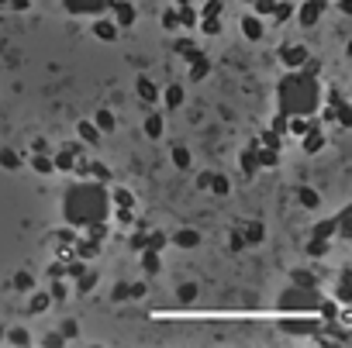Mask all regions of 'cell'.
<instances>
[{
  "label": "cell",
  "mask_w": 352,
  "mask_h": 348,
  "mask_svg": "<svg viewBox=\"0 0 352 348\" xmlns=\"http://www.w3.org/2000/svg\"><path fill=\"white\" fill-rule=\"evenodd\" d=\"M69 200H66V217L73 224H94L100 221V214L107 211V193L100 186H79V190H69Z\"/></svg>",
  "instance_id": "cell-1"
},
{
  "label": "cell",
  "mask_w": 352,
  "mask_h": 348,
  "mask_svg": "<svg viewBox=\"0 0 352 348\" xmlns=\"http://www.w3.org/2000/svg\"><path fill=\"white\" fill-rule=\"evenodd\" d=\"M314 100H318V93H314V83L304 76H287L283 83H280V107H283V114H307L314 107Z\"/></svg>",
  "instance_id": "cell-2"
},
{
  "label": "cell",
  "mask_w": 352,
  "mask_h": 348,
  "mask_svg": "<svg viewBox=\"0 0 352 348\" xmlns=\"http://www.w3.org/2000/svg\"><path fill=\"white\" fill-rule=\"evenodd\" d=\"M111 7H114V14H117V28H128V24H135V7H131L128 0H114Z\"/></svg>",
  "instance_id": "cell-3"
},
{
  "label": "cell",
  "mask_w": 352,
  "mask_h": 348,
  "mask_svg": "<svg viewBox=\"0 0 352 348\" xmlns=\"http://www.w3.org/2000/svg\"><path fill=\"white\" fill-rule=\"evenodd\" d=\"M280 56H283V62L293 69V66H304V62H307V48H304V45H287Z\"/></svg>",
  "instance_id": "cell-4"
},
{
  "label": "cell",
  "mask_w": 352,
  "mask_h": 348,
  "mask_svg": "<svg viewBox=\"0 0 352 348\" xmlns=\"http://www.w3.org/2000/svg\"><path fill=\"white\" fill-rule=\"evenodd\" d=\"M321 7H325L321 0H307V4H304V11H300V24H314L318 14H321Z\"/></svg>",
  "instance_id": "cell-5"
},
{
  "label": "cell",
  "mask_w": 352,
  "mask_h": 348,
  "mask_svg": "<svg viewBox=\"0 0 352 348\" xmlns=\"http://www.w3.org/2000/svg\"><path fill=\"white\" fill-rule=\"evenodd\" d=\"M94 35H97V38H117V24L114 21H97V24H94Z\"/></svg>",
  "instance_id": "cell-6"
},
{
  "label": "cell",
  "mask_w": 352,
  "mask_h": 348,
  "mask_svg": "<svg viewBox=\"0 0 352 348\" xmlns=\"http://www.w3.org/2000/svg\"><path fill=\"white\" fill-rule=\"evenodd\" d=\"M138 97L152 104V100H159V90H156V86H152V83H149L145 76H142V79H138Z\"/></svg>",
  "instance_id": "cell-7"
},
{
  "label": "cell",
  "mask_w": 352,
  "mask_h": 348,
  "mask_svg": "<svg viewBox=\"0 0 352 348\" xmlns=\"http://www.w3.org/2000/svg\"><path fill=\"white\" fill-rule=\"evenodd\" d=\"M142 266H145V272L152 276V272H159V252L145 248V255H142Z\"/></svg>",
  "instance_id": "cell-8"
},
{
  "label": "cell",
  "mask_w": 352,
  "mask_h": 348,
  "mask_svg": "<svg viewBox=\"0 0 352 348\" xmlns=\"http://www.w3.org/2000/svg\"><path fill=\"white\" fill-rule=\"evenodd\" d=\"M190 62H194V69H190V79H200L204 73H207V69H211V62H207L204 56H194Z\"/></svg>",
  "instance_id": "cell-9"
},
{
  "label": "cell",
  "mask_w": 352,
  "mask_h": 348,
  "mask_svg": "<svg viewBox=\"0 0 352 348\" xmlns=\"http://www.w3.org/2000/svg\"><path fill=\"white\" fill-rule=\"evenodd\" d=\"M145 135H149V138L162 135V117H159V114H149V121H145Z\"/></svg>",
  "instance_id": "cell-10"
},
{
  "label": "cell",
  "mask_w": 352,
  "mask_h": 348,
  "mask_svg": "<svg viewBox=\"0 0 352 348\" xmlns=\"http://www.w3.org/2000/svg\"><path fill=\"white\" fill-rule=\"evenodd\" d=\"M197 241H200V234L197 231H180L176 234V245H180V248H194Z\"/></svg>",
  "instance_id": "cell-11"
},
{
  "label": "cell",
  "mask_w": 352,
  "mask_h": 348,
  "mask_svg": "<svg viewBox=\"0 0 352 348\" xmlns=\"http://www.w3.org/2000/svg\"><path fill=\"white\" fill-rule=\"evenodd\" d=\"M242 28H245V38H252V41L262 35V24H259L255 18H245V21H242Z\"/></svg>",
  "instance_id": "cell-12"
},
{
  "label": "cell",
  "mask_w": 352,
  "mask_h": 348,
  "mask_svg": "<svg viewBox=\"0 0 352 348\" xmlns=\"http://www.w3.org/2000/svg\"><path fill=\"white\" fill-rule=\"evenodd\" d=\"M293 286H300V290H314V276L311 272H293Z\"/></svg>",
  "instance_id": "cell-13"
},
{
  "label": "cell",
  "mask_w": 352,
  "mask_h": 348,
  "mask_svg": "<svg viewBox=\"0 0 352 348\" xmlns=\"http://www.w3.org/2000/svg\"><path fill=\"white\" fill-rule=\"evenodd\" d=\"M66 7L69 11H97L100 0H66Z\"/></svg>",
  "instance_id": "cell-14"
},
{
  "label": "cell",
  "mask_w": 352,
  "mask_h": 348,
  "mask_svg": "<svg viewBox=\"0 0 352 348\" xmlns=\"http://www.w3.org/2000/svg\"><path fill=\"white\" fill-rule=\"evenodd\" d=\"M73 152H76V145L66 148V152H59V159L52 162V166H59V169H73Z\"/></svg>",
  "instance_id": "cell-15"
},
{
  "label": "cell",
  "mask_w": 352,
  "mask_h": 348,
  "mask_svg": "<svg viewBox=\"0 0 352 348\" xmlns=\"http://www.w3.org/2000/svg\"><path fill=\"white\" fill-rule=\"evenodd\" d=\"M79 135L86 138V141H90V145H97V141H100L97 128H94V124H86V121H79Z\"/></svg>",
  "instance_id": "cell-16"
},
{
  "label": "cell",
  "mask_w": 352,
  "mask_h": 348,
  "mask_svg": "<svg viewBox=\"0 0 352 348\" xmlns=\"http://www.w3.org/2000/svg\"><path fill=\"white\" fill-rule=\"evenodd\" d=\"M173 162H176V166H180V169H190V152L176 145V148H173Z\"/></svg>",
  "instance_id": "cell-17"
},
{
  "label": "cell",
  "mask_w": 352,
  "mask_h": 348,
  "mask_svg": "<svg viewBox=\"0 0 352 348\" xmlns=\"http://www.w3.org/2000/svg\"><path fill=\"white\" fill-rule=\"evenodd\" d=\"M166 104H169V107H180V104H183V86H169V90H166Z\"/></svg>",
  "instance_id": "cell-18"
},
{
  "label": "cell",
  "mask_w": 352,
  "mask_h": 348,
  "mask_svg": "<svg viewBox=\"0 0 352 348\" xmlns=\"http://www.w3.org/2000/svg\"><path fill=\"white\" fill-rule=\"evenodd\" d=\"M97 128H100V131H114V117L107 114V111H100V114H97Z\"/></svg>",
  "instance_id": "cell-19"
},
{
  "label": "cell",
  "mask_w": 352,
  "mask_h": 348,
  "mask_svg": "<svg viewBox=\"0 0 352 348\" xmlns=\"http://www.w3.org/2000/svg\"><path fill=\"white\" fill-rule=\"evenodd\" d=\"M180 21H183V24H197V11L190 7V4H183V7H180Z\"/></svg>",
  "instance_id": "cell-20"
},
{
  "label": "cell",
  "mask_w": 352,
  "mask_h": 348,
  "mask_svg": "<svg viewBox=\"0 0 352 348\" xmlns=\"http://www.w3.org/2000/svg\"><path fill=\"white\" fill-rule=\"evenodd\" d=\"M297 196H300V204H304V207H318V193H314V190H307V186H304Z\"/></svg>",
  "instance_id": "cell-21"
},
{
  "label": "cell",
  "mask_w": 352,
  "mask_h": 348,
  "mask_svg": "<svg viewBox=\"0 0 352 348\" xmlns=\"http://www.w3.org/2000/svg\"><path fill=\"white\" fill-rule=\"evenodd\" d=\"M45 307H49V293H38V296L31 300V307H28V310H31V314H41Z\"/></svg>",
  "instance_id": "cell-22"
},
{
  "label": "cell",
  "mask_w": 352,
  "mask_h": 348,
  "mask_svg": "<svg viewBox=\"0 0 352 348\" xmlns=\"http://www.w3.org/2000/svg\"><path fill=\"white\" fill-rule=\"evenodd\" d=\"M0 162H4L7 169H18V166H21V159H18V155H14V152H7V148L0 152Z\"/></svg>",
  "instance_id": "cell-23"
},
{
  "label": "cell",
  "mask_w": 352,
  "mask_h": 348,
  "mask_svg": "<svg viewBox=\"0 0 352 348\" xmlns=\"http://www.w3.org/2000/svg\"><path fill=\"white\" fill-rule=\"evenodd\" d=\"M321 145H325V141H321V135H318V131H311V135H307V141H304V148H307V152H318Z\"/></svg>",
  "instance_id": "cell-24"
},
{
  "label": "cell",
  "mask_w": 352,
  "mask_h": 348,
  "mask_svg": "<svg viewBox=\"0 0 352 348\" xmlns=\"http://www.w3.org/2000/svg\"><path fill=\"white\" fill-rule=\"evenodd\" d=\"M245 234H249V241H259V238H262V228H259V221H249V224H245Z\"/></svg>",
  "instance_id": "cell-25"
},
{
  "label": "cell",
  "mask_w": 352,
  "mask_h": 348,
  "mask_svg": "<svg viewBox=\"0 0 352 348\" xmlns=\"http://www.w3.org/2000/svg\"><path fill=\"white\" fill-rule=\"evenodd\" d=\"M35 169H38V173H52L56 166H52V159H45V155H35Z\"/></svg>",
  "instance_id": "cell-26"
},
{
  "label": "cell",
  "mask_w": 352,
  "mask_h": 348,
  "mask_svg": "<svg viewBox=\"0 0 352 348\" xmlns=\"http://www.w3.org/2000/svg\"><path fill=\"white\" fill-rule=\"evenodd\" d=\"M221 7H225L221 0H207V7H204V18H217V14H221Z\"/></svg>",
  "instance_id": "cell-27"
},
{
  "label": "cell",
  "mask_w": 352,
  "mask_h": 348,
  "mask_svg": "<svg viewBox=\"0 0 352 348\" xmlns=\"http://www.w3.org/2000/svg\"><path fill=\"white\" fill-rule=\"evenodd\" d=\"M194 296H197V286H194V283H187V286H180V300H183V304H190Z\"/></svg>",
  "instance_id": "cell-28"
},
{
  "label": "cell",
  "mask_w": 352,
  "mask_h": 348,
  "mask_svg": "<svg viewBox=\"0 0 352 348\" xmlns=\"http://www.w3.org/2000/svg\"><path fill=\"white\" fill-rule=\"evenodd\" d=\"M11 345H28V331L14 328V331H11Z\"/></svg>",
  "instance_id": "cell-29"
},
{
  "label": "cell",
  "mask_w": 352,
  "mask_h": 348,
  "mask_svg": "<svg viewBox=\"0 0 352 348\" xmlns=\"http://www.w3.org/2000/svg\"><path fill=\"white\" fill-rule=\"evenodd\" d=\"M332 231H335V221H325V224H318V228H314V238H328Z\"/></svg>",
  "instance_id": "cell-30"
},
{
  "label": "cell",
  "mask_w": 352,
  "mask_h": 348,
  "mask_svg": "<svg viewBox=\"0 0 352 348\" xmlns=\"http://www.w3.org/2000/svg\"><path fill=\"white\" fill-rule=\"evenodd\" d=\"M276 0H255V14H273Z\"/></svg>",
  "instance_id": "cell-31"
},
{
  "label": "cell",
  "mask_w": 352,
  "mask_h": 348,
  "mask_svg": "<svg viewBox=\"0 0 352 348\" xmlns=\"http://www.w3.org/2000/svg\"><path fill=\"white\" fill-rule=\"evenodd\" d=\"M307 128H311V124H307L304 117H293V121H290V131H293V135H304Z\"/></svg>",
  "instance_id": "cell-32"
},
{
  "label": "cell",
  "mask_w": 352,
  "mask_h": 348,
  "mask_svg": "<svg viewBox=\"0 0 352 348\" xmlns=\"http://www.w3.org/2000/svg\"><path fill=\"white\" fill-rule=\"evenodd\" d=\"M207 186H214L217 193H228V179H225V176H211V183H207Z\"/></svg>",
  "instance_id": "cell-33"
},
{
  "label": "cell",
  "mask_w": 352,
  "mask_h": 348,
  "mask_svg": "<svg viewBox=\"0 0 352 348\" xmlns=\"http://www.w3.org/2000/svg\"><path fill=\"white\" fill-rule=\"evenodd\" d=\"M14 286H18V290H31V276H28V272H18V276H14Z\"/></svg>",
  "instance_id": "cell-34"
},
{
  "label": "cell",
  "mask_w": 352,
  "mask_h": 348,
  "mask_svg": "<svg viewBox=\"0 0 352 348\" xmlns=\"http://www.w3.org/2000/svg\"><path fill=\"white\" fill-rule=\"evenodd\" d=\"M204 31H207V35H217V31H221L217 18H204Z\"/></svg>",
  "instance_id": "cell-35"
},
{
  "label": "cell",
  "mask_w": 352,
  "mask_h": 348,
  "mask_svg": "<svg viewBox=\"0 0 352 348\" xmlns=\"http://www.w3.org/2000/svg\"><path fill=\"white\" fill-rule=\"evenodd\" d=\"M262 141H266L270 148H280V135H276V131H266V135H262Z\"/></svg>",
  "instance_id": "cell-36"
},
{
  "label": "cell",
  "mask_w": 352,
  "mask_h": 348,
  "mask_svg": "<svg viewBox=\"0 0 352 348\" xmlns=\"http://www.w3.org/2000/svg\"><path fill=\"white\" fill-rule=\"evenodd\" d=\"M90 169H94V176H97V179H107V166H104V162H94V166H90Z\"/></svg>",
  "instance_id": "cell-37"
},
{
  "label": "cell",
  "mask_w": 352,
  "mask_h": 348,
  "mask_svg": "<svg viewBox=\"0 0 352 348\" xmlns=\"http://www.w3.org/2000/svg\"><path fill=\"white\" fill-rule=\"evenodd\" d=\"M76 324H73V321H66V324H62V338H76Z\"/></svg>",
  "instance_id": "cell-38"
},
{
  "label": "cell",
  "mask_w": 352,
  "mask_h": 348,
  "mask_svg": "<svg viewBox=\"0 0 352 348\" xmlns=\"http://www.w3.org/2000/svg\"><path fill=\"white\" fill-rule=\"evenodd\" d=\"M242 166H245V173H252V166H255V155H252V152H245V155H242Z\"/></svg>",
  "instance_id": "cell-39"
},
{
  "label": "cell",
  "mask_w": 352,
  "mask_h": 348,
  "mask_svg": "<svg viewBox=\"0 0 352 348\" xmlns=\"http://www.w3.org/2000/svg\"><path fill=\"white\" fill-rule=\"evenodd\" d=\"M117 204H121V207H128V204H131V193H128V190H117Z\"/></svg>",
  "instance_id": "cell-40"
},
{
  "label": "cell",
  "mask_w": 352,
  "mask_h": 348,
  "mask_svg": "<svg viewBox=\"0 0 352 348\" xmlns=\"http://www.w3.org/2000/svg\"><path fill=\"white\" fill-rule=\"evenodd\" d=\"M128 296V283H117V290H114V300H124Z\"/></svg>",
  "instance_id": "cell-41"
},
{
  "label": "cell",
  "mask_w": 352,
  "mask_h": 348,
  "mask_svg": "<svg viewBox=\"0 0 352 348\" xmlns=\"http://www.w3.org/2000/svg\"><path fill=\"white\" fill-rule=\"evenodd\" d=\"M52 296L62 300V296H66V286H62V283H52Z\"/></svg>",
  "instance_id": "cell-42"
},
{
  "label": "cell",
  "mask_w": 352,
  "mask_h": 348,
  "mask_svg": "<svg viewBox=\"0 0 352 348\" xmlns=\"http://www.w3.org/2000/svg\"><path fill=\"white\" fill-rule=\"evenodd\" d=\"M11 7H14V11H28V7H31V0H11Z\"/></svg>",
  "instance_id": "cell-43"
},
{
  "label": "cell",
  "mask_w": 352,
  "mask_h": 348,
  "mask_svg": "<svg viewBox=\"0 0 352 348\" xmlns=\"http://www.w3.org/2000/svg\"><path fill=\"white\" fill-rule=\"evenodd\" d=\"M94 283H97V276H94V272H90V276H83V283H79V286H83V290H90V286H94Z\"/></svg>",
  "instance_id": "cell-44"
},
{
  "label": "cell",
  "mask_w": 352,
  "mask_h": 348,
  "mask_svg": "<svg viewBox=\"0 0 352 348\" xmlns=\"http://www.w3.org/2000/svg\"><path fill=\"white\" fill-rule=\"evenodd\" d=\"M162 24H166V28L173 31V28H176V14H166V18H162Z\"/></svg>",
  "instance_id": "cell-45"
},
{
  "label": "cell",
  "mask_w": 352,
  "mask_h": 348,
  "mask_svg": "<svg viewBox=\"0 0 352 348\" xmlns=\"http://www.w3.org/2000/svg\"><path fill=\"white\" fill-rule=\"evenodd\" d=\"M321 314H325V317H335V304H321Z\"/></svg>",
  "instance_id": "cell-46"
},
{
  "label": "cell",
  "mask_w": 352,
  "mask_h": 348,
  "mask_svg": "<svg viewBox=\"0 0 352 348\" xmlns=\"http://www.w3.org/2000/svg\"><path fill=\"white\" fill-rule=\"evenodd\" d=\"M0 338H4V324H0Z\"/></svg>",
  "instance_id": "cell-47"
}]
</instances>
